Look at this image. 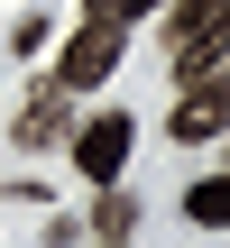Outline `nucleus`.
I'll use <instances>...</instances> for the list:
<instances>
[{
    "instance_id": "f257e3e1",
    "label": "nucleus",
    "mask_w": 230,
    "mask_h": 248,
    "mask_svg": "<svg viewBox=\"0 0 230 248\" xmlns=\"http://www.w3.org/2000/svg\"><path fill=\"white\" fill-rule=\"evenodd\" d=\"M166 55H175L184 83H194L203 64H221L230 55V0H175V9H166Z\"/></svg>"
},
{
    "instance_id": "f03ea898",
    "label": "nucleus",
    "mask_w": 230,
    "mask_h": 248,
    "mask_svg": "<svg viewBox=\"0 0 230 248\" xmlns=\"http://www.w3.org/2000/svg\"><path fill=\"white\" fill-rule=\"evenodd\" d=\"M129 147H138L129 110H101V120H83V129H74V166H83L92 184H111V175L129 166Z\"/></svg>"
},
{
    "instance_id": "7ed1b4c3",
    "label": "nucleus",
    "mask_w": 230,
    "mask_h": 248,
    "mask_svg": "<svg viewBox=\"0 0 230 248\" xmlns=\"http://www.w3.org/2000/svg\"><path fill=\"white\" fill-rule=\"evenodd\" d=\"M111 64H120V28H101V18H92V28H74V37H65L55 83H65V92H92V83H111Z\"/></svg>"
},
{
    "instance_id": "20e7f679",
    "label": "nucleus",
    "mask_w": 230,
    "mask_h": 248,
    "mask_svg": "<svg viewBox=\"0 0 230 248\" xmlns=\"http://www.w3.org/2000/svg\"><path fill=\"white\" fill-rule=\"evenodd\" d=\"M65 101H74L65 83L28 92V110H18V147H55V138H74V110H65Z\"/></svg>"
},
{
    "instance_id": "39448f33",
    "label": "nucleus",
    "mask_w": 230,
    "mask_h": 248,
    "mask_svg": "<svg viewBox=\"0 0 230 248\" xmlns=\"http://www.w3.org/2000/svg\"><path fill=\"white\" fill-rule=\"evenodd\" d=\"M184 221H203V230H230V175H203V184L184 193Z\"/></svg>"
},
{
    "instance_id": "423d86ee",
    "label": "nucleus",
    "mask_w": 230,
    "mask_h": 248,
    "mask_svg": "<svg viewBox=\"0 0 230 248\" xmlns=\"http://www.w3.org/2000/svg\"><path fill=\"white\" fill-rule=\"evenodd\" d=\"M92 221H101V239H129V230H138V202H129V193H101Z\"/></svg>"
},
{
    "instance_id": "0eeeda50",
    "label": "nucleus",
    "mask_w": 230,
    "mask_h": 248,
    "mask_svg": "<svg viewBox=\"0 0 230 248\" xmlns=\"http://www.w3.org/2000/svg\"><path fill=\"white\" fill-rule=\"evenodd\" d=\"M148 9H166V0H92L101 28H129V18H148Z\"/></svg>"
},
{
    "instance_id": "6e6552de",
    "label": "nucleus",
    "mask_w": 230,
    "mask_h": 248,
    "mask_svg": "<svg viewBox=\"0 0 230 248\" xmlns=\"http://www.w3.org/2000/svg\"><path fill=\"white\" fill-rule=\"evenodd\" d=\"M111 248H120V239H111Z\"/></svg>"
}]
</instances>
